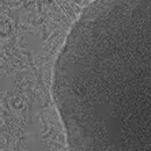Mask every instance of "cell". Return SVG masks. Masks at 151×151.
I'll return each mask as SVG.
<instances>
[{
    "mask_svg": "<svg viewBox=\"0 0 151 151\" xmlns=\"http://www.w3.org/2000/svg\"><path fill=\"white\" fill-rule=\"evenodd\" d=\"M52 96L71 151H151V0H92L58 54Z\"/></svg>",
    "mask_w": 151,
    "mask_h": 151,
    "instance_id": "cell-1",
    "label": "cell"
}]
</instances>
